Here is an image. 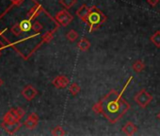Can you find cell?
Listing matches in <instances>:
<instances>
[{"label": "cell", "instance_id": "obj_28", "mask_svg": "<svg viewBox=\"0 0 160 136\" xmlns=\"http://www.w3.org/2000/svg\"><path fill=\"white\" fill-rule=\"evenodd\" d=\"M11 1L12 2V4L19 6V5H21V4L24 2V0H11Z\"/></svg>", "mask_w": 160, "mask_h": 136}, {"label": "cell", "instance_id": "obj_8", "mask_svg": "<svg viewBox=\"0 0 160 136\" xmlns=\"http://www.w3.org/2000/svg\"><path fill=\"white\" fill-rule=\"evenodd\" d=\"M90 8H91V7H88V5H86V4L81 5V6H80V7L77 9V11L75 12L76 16H77L80 20H81V21H83V22L86 23L87 18H88V15H89V13H90Z\"/></svg>", "mask_w": 160, "mask_h": 136}, {"label": "cell", "instance_id": "obj_5", "mask_svg": "<svg viewBox=\"0 0 160 136\" xmlns=\"http://www.w3.org/2000/svg\"><path fill=\"white\" fill-rule=\"evenodd\" d=\"M1 127L11 135L14 134L16 131H18L20 129V128L22 127V123L19 121L14 122V123H7L5 121H3V123L1 124Z\"/></svg>", "mask_w": 160, "mask_h": 136}, {"label": "cell", "instance_id": "obj_11", "mask_svg": "<svg viewBox=\"0 0 160 136\" xmlns=\"http://www.w3.org/2000/svg\"><path fill=\"white\" fill-rule=\"evenodd\" d=\"M77 47L80 51L86 52L90 49L91 47V42L87 38H82L78 43H77Z\"/></svg>", "mask_w": 160, "mask_h": 136}, {"label": "cell", "instance_id": "obj_19", "mask_svg": "<svg viewBox=\"0 0 160 136\" xmlns=\"http://www.w3.org/2000/svg\"><path fill=\"white\" fill-rule=\"evenodd\" d=\"M54 33H55V30L45 32L42 35V43H50L54 38Z\"/></svg>", "mask_w": 160, "mask_h": 136}, {"label": "cell", "instance_id": "obj_10", "mask_svg": "<svg viewBox=\"0 0 160 136\" xmlns=\"http://www.w3.org/2000/svg\"><path fill=\"white\" fill-rule=\"evenodd\" d=\"M43 11L42 7L41 5H36L35 7H33L28 13V19L29 20H32V19H35L37 16L40 15V13Z\"/></svg>", "mask_w": 160, "mask_h": 136}, {"label": "cell", "instance_id": "obj_2", "mask_svg": "<svg viewBox=\"0 0 160 136\" xmlns=\"http://www.w3.org/2000/svg\"><path fill=\"white\" fill-rule=\"evenodd\" d=\"M107 20V16L100 9H98V7L92 6L90 8V13L86 21V24L89 28V32H93L94 30L100 29L106 23Z\"/></svg>", "mask_w": 160, "mask_h": 136}, {"label": "cell", "instance_id": "obj_4", "mask_svg": "<svg viewBox=\"0 0 160 136\" xmlns=\"http://www.w3.org/2000/svg\"><path fill=\"white\" fill-rule=\"evenodd\" d=\"M55 19L61 27H67L73 20V16L68 12V10L64 9L56 14Z\"/></svg>", "mask_w": 160, "mask_h": 136}, {"label": "cell", "instance_id": "obj_21", "mask_svg": "<svg viewBox=\"0 0 160 136\" xmlns=\"http://www.w3.org/2000/svg\"><path fill=\"white\" fill-rule=\"evenodd\" d=\"M12 32L15 35V36H19L22 32H23V29L20 26V23H17L15 24L12 28Z\"/></svg>", "mask_w": 160, "mask_h": 136}, {"label": "cell", "instance_id": "obj_29", "mask_svg": "<svg viewBox=\"0 0 160 136\" xmlns=\"http://www.w3.org/2000/svg\"><path fill=\"white\" fill-rule=\"evenodd\" d=\"M156 117H157V119H159L160 120V112L157 113V115H156Z\"/></svg>", "mask_w": 160, "mask_h": 136}, {"label": "cell", "instance_id": "obj_1", "mask_svg": "<svg viewBox=\"0 0 160 136\" xmlns=\"http://www.w3.org/2000/svg\"><path fill=\"white\" fill-rule=\"evenodd\" d=\"M132 79V77L129 78L121 93H118L116 90L112 89L98 101L101 109V114H103L110 124H115L120 121L131 109L130 104L122 97V95L127 86L130 84Z\"/></svg>", "mask_w": 160, "mask_h": 136}, {"label": "cell", "instance_id": "obj_27", "mask_svg": "<svg viewBox=\"0 0 160 136\" xmlns=\"http://www.w3.org/2000/svg\"><path fill=\"white\" fill-rule=\"evenodd\" d=\"M28 117H29V118H31V119H33V120L39 121V116H38V114H37V113H35V112L30 113V114L28 115Z\"/></svg>", "mask_w": 160, "mask_h": 136}, {"label": "cell", "instance_id": "obj_24", "mask_svg": "<svg viewBox=\"0 0 160 136\" xmlns=\"http://www.w3.org/2000/svg\"><path fill=\"white\" fill-rule=\"evenodd\" d=\"M15 110H16V112H17V114H18L19 118H20V119H22V118L24 117V115L26 114L25 111H24L22 108H20V107H19V108H16Z\"/></svg>", "mask_w": 160, "mask_h": 136}, {"label": "cell", "instance_id": "obj_26", "mask_svg": "<svg viewBox=\"0 0 160 136\" xmlns=\"http://www.w3.org/2000/svg\"><path fill=\"white\" fill-rule=\"evenodd\" d=\"M12 114V116L17 120V121H19V120H21L20 118H19V116H18V114H17V112H16V110L15 109H12V110H10L9 111Z\"/></svg>", "mask_w": 160, "mask_h": 136}, {"label": "cell", "instance_id": "obj_25", "mask_svg": "<svg viewBox=\"0 0 160 136\" xmlns=\"http://www.w3.org/2000/svg\"><path fill=\"white\" fill-rule=\"evenodd\" d=\"M159 1L160 0H147V3L152 7H155L159 3Z\"/></svg>", "mask_w": 160, "mask_h": 136}, {"label": "cell", "instance_id": "obj_20", "mask_svg": "<svg viewBox=\"0 0 160 136\" xmlns=\"http://www.w3.org/2000/svg\"><path fill=\"white\" fill-rule=\"evenodd\" d=\"M66 38H67L70 42H74V41H76V39L78 38V33H77L74 29H71V30L66 34Z\"/></svg>", "mask_w": 160, "mask_h": 136}, {"label": "cell", "instance_id": "obj_23", "mask_svg": "<svg viewBox=\"0 0 160 136\" xmlns=\"http://www.w3.org/2000/svg\"><path fill=\"white\" fill-rule=\"evenodd\" d=\"M32 29H33L34 31L39 32V31H41V30L42 29V25L40 22L35 21L34 23H32Z\"/></svg>", "mask_w": 160, "mask_h": 136}, {"label": "cell", "instance_id": "obj_22", "mask_svg": "<svg viewBox=\"0 0 160 136\" xmlns=\"http://www.w3.org/2000/svg\"><path fill=\"white\" fill-rule=\"evenodd\" d=\"M3 121H5V122H7V123H14V122H17V120L12 116V114L10 112H8L4 115Z\"/></svg>", "mask_w": 160, "mask_h": 136}, {"label": "cell", "instance_id": "obj_13", "mask_svg": "<svg viewBox=\"0 0 160 136\" xmlns=\"http://www.w3.org/2000/svg\"><path fill=\"white\" fill-rule=\"evenodd\" d=\"M150 41H151L157 48H160V30L155 31V32L150 37Z\"/></svg>", "mask_w": 160, "mask_h": 136}, {"label": "cell", "instance_id": "obj_14", "mask_svg": "<svg viewBox=\"0 0 160 136\" xmlns=\"http://www.w3.org/2000/svg\"><path fill=\"white\" fill-rule=\"evenodd\" d=\"M38 123H39V121H36V120H33V119L28 117L26 119V121L24 122V125L28 129H33V128H35L38 126Z\"/></svg>", "mask_w": 160, "mask_h": 136}, {"label": "cell", "instance_id": "obj_18", "mask_svg": "<svg viewBox=\"0 0 160 136\" xmlns=\"http://www.w3.org/2000/svg\"><path fill=\"white\" fill-rule=\"evenodd\" d=\"M51 134L54 135V136H64L66 133H65V131H64V129H63L62 127L57 126L56 128H54L52 129Z\"/></svg>", "mask_w": 160, "mask_h": 136}, {"label": "cell", "instance_id": "obj_30", "mask_svg": "<svg viewBox=\"0 0 160 136\" xmlns=\"http://www.w3.org/2000/svg\"><path fill=\"white\" fill-rule=\"evenodd\" d=\"M3 84V81H2V80L1 79H0V86H1Z\"/></svg>", "mask_w": 160, "mask_h": 136}, {"label": "cell", "instance_id": "obj_15", "mask_svg": "<svg viewBox=\"0 0 160 136\" xmlns=\"http://www.w3.org/2000/svg\"><path fill=\"white\" fill-rule=\"evenodd\" d=\"M69 91H70V93H71L72 96L75 97L76 95H78V94L80 93V91H81V88H80V86H79L77 83L74 82V83H72V84L70 85Z\"/></svg>", "mask_w": 160, "mask_h": 136}, {"label": "cell", "instance_id": "obj_9", "mask_svg": "<svg viewBox=\"0 0 160 136\" xmlns=\"http://www.w3.org/2000/svg\"><path fill=\"white\" fill-rule=\"evenodd\" d=\"M138 130V127L133 123V122H127L123 127H122V132L128 136L134 135Z\"/></svg>", "mask_w": 160, "mask_h": 136}, {"label": "cell", "instance_id": "obj_17", "mask_svg": "<svg viewBox=\"0 0 160 136\" xmlns=\"http://www.w3.org/2000/svg\"><path fill=\"white\" fill-rule=\"evenodd\" d=\"M20 26L23 29V31H28L29 29H32V23L30 22L29 19H26V20H23L21 23H20Z\"/></svg>", "mask_w": 160, "mask_h": 136}, {"label": "cell", "instance_id": "obj_16", "mask_svg": "<svg viewBox=\"0 0 160 136\" xmlns=\"http://www.w3.org/2000/svg\"><path fill=\"white\" fill-rule=\"evenodd\" d=\"M59 3L66 10H69L76 4V0H59Z\"/></svg>", "mask_w": 160, "mask_h": 136}, {"label": "cell", "instance_id": "obj_3", "mask_svg": "<svg viewBox=\"0 0 160 136\" xmlns=\"http://www.w3.org/2000/svg\"><path fill=\"white\" fill-rule=\"evenodd\" d=\"M135 102L141 108L145 109L152 100V96L150 95L145 89H141L135 97H134Z\"/></svg>", "mask_w": 160, "mask_h": 136}, {"label": "cell", "instance_id": "obj_12", "mask_svg": "<svg viewBox=\"0 0 160 136\" xmlns=\"http://www.w3.org/2000/svg\"><path fill=\"white\" fill-rule=\"evenodd\" d=\"M132 68H133L134 72H136V73H140V72H142V71L144 70L145 64H144V62H143L141 60H136V61L133 63Z\"/></svg>", "mask_w": 160, "mask_h": 136}, {"label": "cell", "instance_id": "obj_7", "mask_svg": "<svg viewBox=\"0 0 160 136\" xmlns=\"http://www.w3.org/2000/svg\"><path fill=\"white\" fill-rule=\"evenodd\" d=\"M22 95H23V97H24L27 100L30 101V100H32L33 98H35V97L38 95V91H37L32 85H27V86L22 90Z\"/></svg>", "mask_w": 160, "mask_h": 136}, {"label": "cell", "instance_id": "obj_6", "mask_svg": "<svg viewBox=\"0 0 160 136\" xmlns=\"http://www.w3.org/2000/svg\"><path fill=\"white\" fill-rule=\"evenodd\" d=\"M52 84L58 89H64L70 84V80L64 75L58 76L52 81Z\"/></svg>", "mask_w": 160, "mask_h": 136}]
</instances>
